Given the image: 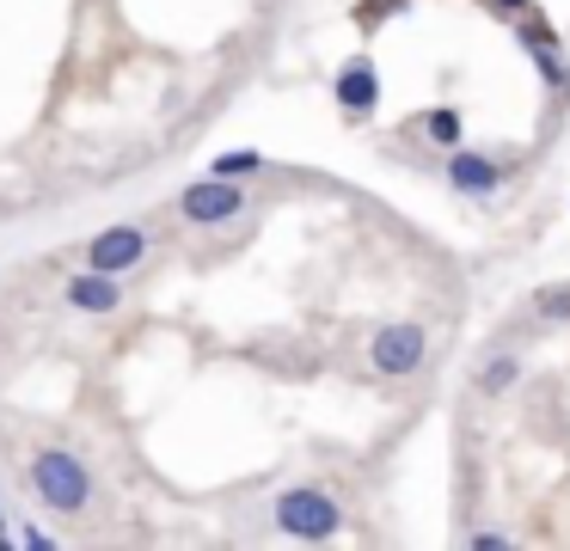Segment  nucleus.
Masks as SVG:
<instances>
[{
  "instance_id": "obj_6",
  "label": "nucleus",
  "mask_w": 570,
  "mask_h": 551,
  "mask_svg": "<svg viewBox=\"0 0 570 551\" xmlns=\"http://www.w3.org/2000/svg\"><path fill=\"white\" fill-rule=\"evenodd\" d=\"M141 257H148V233L129 227V220H124V227H105L99 239L87 245V264L105 269V276H124V269H136Z\"/></svg>"
},
{
  "instance_id": "obj_4",
  "label": "nucleus",
  "mask_w": 570,
  "mask_h": 551,
  "mask_svg": "<svg viewBox=\"0 0 570 551\" xmlns=\"http://www.w3.org/2000/svg\"><path fill=\"white\" fill-rule=\"evenodd\" d=\"M178 215L190 220V227H222V220H239L246 215V190H239L234 178H197L178 190Z\"/></svg>"
},
{
  "instance_id": "obj_3",
  "label": "nucleus",
  "mask_w": 570,
  "mask_h": 551,
  "mask_svg": "<svg viewBox=\"0 0 570 551\" xmlns=\"http://www.w3.org/2000/svg\"><path fill=\"white\" fill-rule=\"evenodd\" d=\"M423 355H430V331H423L417 318H393V325H381L368 337V367H374V374H386V380L417 374Z\"/></svg>"
},
{
  "instance_id": "obj_9",
  "label": "nucleus",
  "mask_w": 570,
  "mask_h": 551,
  "mask_svg": "<svg viewBox=\"0 0 570 551\" xmlns=\"http://www.w3.org/2000/svg\"><path fill=\"white\" fill-rule=\"evenodd\" d=\"M521 43L533 49V68L546 73V86H558V92H570V61L558 56V43L546 31H533V24H521Z\"/></svg>"
},
{
  "instance_id": "obj_12",
  "label": "nucleus",
  "mask_w": 570,
  "mask_h": 551,
  "mask_svg": "<svg viewBox=\"0 0 570 551\" xmlns=\"http://www.w3.org/2000/svg\"><path fill=\"white\" fill-rule=\"evenodd\" d=\"M515 380H521L515 355H491V362H484V374H479V392H491V399H497V392H509Z\"/></svg>"
},
{
  "instance_id": "obj_8",
  "label": "nucleus",
  "mask_w": 570,
  "mask_h": 551,
  "mask_svg": "<svg viewBox=\"0 0 570 551\" xmlns=\"http://www.w3.org/2000/svg\"><path fill=\"white\" fill-rule=\"evenodd\" d=\"M332 92H337V105H344L350 117H374V110H381V73H374V61L368 56L344 61L337 80H332Z\"/></svg>"
},
{
  "instance_id": "obj_13",
  "label": "nucleus",
  "mask_w": 570,
  "mask_h": 551,
  "mask_svg": "<svg viewBox=\"0 0 570 551\" xmlns=\"http://www.w3.org/2000/svg\"><path fill=\"white\" fill-rule=\"evenodd\" d=\"M533 306H540L546 318H570V282H564V288H540V301H533Z\"/></svg>"
},
{
  "instance_id": "obj_5",
  "label": "nucleus",
  "mask_w": 570,
  "mask_h": 551,
  "mask_svg": "<svg viewBox=\"0 0 570 551\" xmlns=\"http://www.w3.org/2000/svg\"><path fill=\"white\" fill-rule=\"evenodd\" d=\"M448 184L460 196H497L503 190V159L497 154H479V147H448Z\"/></svg>"
},
{
  "instance_id": "obj_1",
  "label": "nucleus",
  "mask_w": 570,
  "mask_h": 551,
  "mask_svg": "<svg viewBox=\"0 0 570 551\" xmlns=\"http://www.w3.org/2000/svg\"><path fill=\"white\" fill-rule=\"evenodd\" d=\"M31 490L50 514H80L92 502V465L68 447H43L31 460Z\"/></svg>"
},
{
  "instance_id": "obj_7",
  "label": "nucleus",
  "mask_w": 570,
  "mask_h": 551,
  "mask_svg": "<svg viewBox=\"0 0 570 551\" xmlns=\"http://www.w3.org/2000/svg\"><path fill=\"white\" fill-rule=\"evenodd\" d=\"M62 301L75 306V313H92V318H111L117 306H124V288H117V276H105V269H75V276L62 282Z\"/></svg>"
},
{
  "instance_id": "obj_2",
  "label": "nucleus",
  "mask_w": 570,
  "mask_h": 551,
  "mask_svg": "<svg viewBox=\"0 0 570 551\" xmlns=\"http://www.w3.org/2000/svg\"><path fill=\"white\" fill-rule=\"evenodd\" d=\"M276 527H283L288 539L320 545V539L344 533V502H337L332 490H320V484H295V490H283V496H276Z\"/></svg>"
},
{
  "instance_id": "obj_11",
  "label": "nucleus",
  "mask_w": 570,
  "mask_h": 551,
  "mask_svg": "<svg viewBox=\"0 0 570 551\" xmlns=\"http://www.w3.org/2000/svg\"><path fill=\"white\" fill-rule=\"evenodd\" d=\"M460 135H466V117H460L454 105H435L423 110V141H435L448 154V147H460Z\"/></svg>"
},
{
  "instance_id": "obj_15",
  "label": "nucleus",
  "mask_w": 570,
  "mask_h": 551,
  "mask_svg": "<svg viewBox=\"0 0 570 551\" xmlns=\"http://www.w3.org/2000/svg\"><path fill=\"white\" fill-rule=\"evenodd\" d=\"M472 545H479V551H503V545H509V533H479Z\"/></svg>"
},
{
  "instance_id": "obj_16",
  "label": "nucleus",
  "mask_w": 570,
  "mask_h": 551,
  "mask_svg": "<svg viewBox=\"0 0 570 551\" xmlns=\"http://www.w3.org/2000/svg\"><path fill=\"white\" fill-rule=\"evenodd\" d=\"M497 7H509V12H528V7H533V0H497Z\"/></svg>"
},
{
  "instance_id": "obj_17",
  "label": "nucleus",
  "mask_w": 570,
  "mask_h": 551,
  "mask_svg": "<svg viewBox=\"0 0 570 551\" xmlns=\"http://www.w3.org/2000/svg\"><path fill=\"white\" fill-rule=\"evenodd\" d=\"M0 545H13V533H7V514H0Z\"/></svg>"
},
{
  "instance_id": "obj_14",
  "label": "nucleus",
  "mask_w": 570,
  "mask_h": 551,
  "mask_svg": "<svg viewBox=\"0 0 570 551\" xmlns=\"http://www.w3.org/2000/svg\"><path fill=\"white\" fill-rule=\"evenodd\" d=\"M393 7H399V0H368V7H356V19L368 24V19H381V12H393Z\"/></svg>"
},
{
  "instance_id": "obj_10",
  "label": "nucleus",
  "mask_w": 570,
  "mask_h": 551,
  "mask_svg": "<svg viewBox=\"0 0 570 551\" xmlns=\"http://www.w3.org/2000/svg\"><path fill=\"white\" fill-rule=\"evenodd\" d=\"M209 171H215V178L246 184V178H258V171H271V159H264L258 147H227V154H215V159H209Z\"/></svg>"
}]
</instances>
